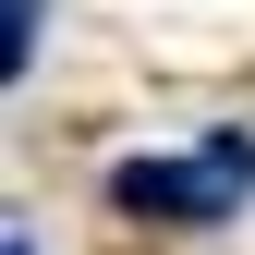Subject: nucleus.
Masks as SVG:
<instances>
[{
  "label": "nucleus",
  "instance_id": "1",
  "mask_svg": "<svg viewBox=\"0 0 255 255\" xmlns=\"http://www.w3.org/2000/svg\"><path fill=\"white\" fill-rule=\"evenodd\" d=\"M243 195H255V134H207L195 158H122L110 170V207L158 219V231H219V219H243Z\"/></svg>",
  "mask_w": 255,
  "mask_h": 255
},
{
  "label": "nucleus",
  "instance_id": "2",
  "mask_svg": "<svg viewBox=\"0 0 255 255\" xmlns=\"http://www.w3.org/2000/svg\"><path fill=\"white\" fill-rule=\"evenodd\" d=\"M0 12H12V24H0V73H24V61H37V12H49V0H0Z\"/></svg>",
  "mask_w": 255,
  "mask_h": 255
}]
</instances>
